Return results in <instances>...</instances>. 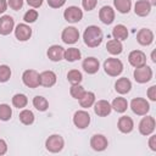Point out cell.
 Wrapping results in <instances>:
<instances>
[{
    "mask_svg": "<svg viewBox=\"0 0 156 156\" xmlns=\"http://www.w3.org/2000/svg\"><path fill=\"white\" fill-rule=\"evenodd\" d=\"M83 39L85 45H88L89 48H96L102 43L104 34L98 26H89L83 33Z\"/></svg>",
    "mask_w": 156,
    "mask_h": 156,
    "instance_id": "cell-1",
    "label": "cell"
},
{
    "mask_svg": "<svg viewBox=\"0 0 156 156\" xmlns=\"http://www.w3.org/2000/svg\"><path fill=\"white\" fill-rule=\"evenodd\" d=\"M104 69L105 72L111 76V77H117L122 73L123 71V63L121 60L115 58V57H108L105 62H104Z\"/></svg>",
    "mask_w": 156,
    "mask_h": 156,
    "instance_id": "cell-2",
    "label": "cell"
},
{
    "mask_svg": "<svg viewBox=\"0 0 156 156\" xmlns=\"http://www.w3.org/2000/svg\"><path fill=\"white\" fill-rule=\"evenodd\" d=\"M63 145H65V140L61 135L58 134H52L50 135L46 141H45V147L48 151L50 152H60L62 149H63Z\"/></svg>",
    "mask_w": 156,
    "mask_h": 156,
    "instance_id": "cell-3",
    "label": "cell"
},
{
    "mask_svg": "<svg viewBox=\"0 0 156 156\" xmlns=\"http://www.w3.org/2000/svg\"><path fill=\"white\" fill-rule=\"evenodd\" d=\"M130 108L132 111L138 115V116H144L149 112L150 110V105L149 102L143 99V98H134L132 101H130Z\"/></svg>",
    "mask_w": 156,
    "mask_h": 156,
    "instance_id": "cell-4",
    "label": "cell"
},
{
    "mask_svg": "<svg viewBox=\"0 0 156 156\" xmlns=\"http://www.w3.org/2000/svg\"><path fill=\"white\" fill-rule=\"evenodd\" d=\"M133 74H134V79H135L138 83L143 84V83L149 82V80L152 78V69H151L149 66L144 65V66H141V67H136Z\"/></svg>",
    "mask_w": 156,
    "mask_h": 156,
    "instance_id": "cell-5",
    "label": "cell"
},
{
    "mask_svg": "<svg viewBox=\"0 0 156 156\" xmlns=\"http://www.w3.org/2000/svg\"><path fill=\"white\" fill-rule=\"evenodd\" d=\"M22 80L28 88H38L39 84V73L34 69H27L22 74Z\"/></svg>",
    "mask_w": 156,
    "mask_h": 156,
    "instance_id": "cell-6",
    "label": "cell"
},
{
    "mask_svg": "<svg viewBox=\"0 0 156 156\" xmlns=\"http://www.w3.org/2000/svg\"><path fill=\"white\" fill-rule=\"evenodd\" d=\"M63 17L67 22H71V23H76V22H79L83 17V11L78 7V6H69L63 12Z\"/></svg>",
    "mask_w": 156,
    "mask_h": 156,
    "instance_id": "cell-7",
    "label": "cell"
},
{
    "mask_svg": "<svg viewBox=\"0 0 156 156\" xmlns=\"http://www.w3.org/2000/svg\"><path fill=\"white\" fill-rule=\"evenodd\" d=\"M73 123L79 129L87 128L89 126V123H90V116H89V113L87 111H84V110L77 111L74 113V116H73Z\"/></svg>",
    "mask_w": 156,
    "mask_h": 156,
    "instance_id": "cell-8",
    "label": "cell"
},
{
    "mask_svg": "<svg viewBox=\"0 0 156 156\" xmlns=\"http://www.w3.org/2000/svg\"><path fill=\"white\" fill-rule=\"evenodd\" d=\"M61 39L65 44H74L79 39V32L74 27H67L62 30Z\"/></svg>",
    "mask_w": 156,
    "mask_h": 156,
    "instance_id": "cell-9",
    "label": "cell"
},
{
    "mask_svg": "<svg viewBox=\"0 0 156 156\" xmlns=\"http://www.w3.org/2000/svg\"><path fill=\"white\" fill-rule=\"evenodd\" d=\"M155 118L151 116L144 117L139 123V132L143 135H150L155 130Z\"/></svg>",
    "mask_w": 156,
    "mask_h": 156,
    "instance_id": "cell-10",
    "label": "cell"
},
{
    "mask_svg": "<svg viewBox=\"0 0 156 156\" xmlns=\"http://www.w3.org/2000/svg\"><path fill=\"white\" fill-rule=\"evenodd\" d=\"M128 61L135 68L141 67L146 63V55L140 50H133L128 56Z\"/></svg>",
    "mask_w": 156,
    "mask_h": 156,
    "instance_id": "cell-11",
    "label": "cell"
},
{
    "mask_svg": "<svg viewBox=\"0 0 156 156\" xmlns=\"http://www.w3.org/2000/svg\"><path fill=\"white\" fill-rule=\"evenodd\" d=\"M15 27V21L11 16L4 15L0 17V34L1 35H7L13 30Z\"/></svg>",
    "mask_w": 156,
    "mask_h": 156,
    "instance_id": "cell-12",
    "label": "cell"
},
{
    "mask_svg": "<svg viewBox=\"0 0 156 156\" xmlns=\"http://www.w3.org/2000/svg\"><path fill=\"white\" fill-rule=\"evenodd\" d=\"M107 139L102 134H95L90 139V146L95 151H104L107 147Z\"/></svg>",
    "mask_w": 156,
    "mask_h": 156,
    "instance_id": "cell-13",
    "label": "cell"
},
{
    "mask_svg": "<svg viewBox=\"0 0 156 156\" xmlns=\"http://www.w3.org/2000/svg\"><path fill=\"white\" fill-rule=\"evenodd\" d=\"M15 35L20 41H26L32 35V28L26 23H20L15 28Z\"/></svg>",
    "mask_w": 156,
    "mask_h": 156,
    "instance_id": "cell-14",
    "label": "cell"
},
{
    "mask_svg": "<svg viewBox=\"0 0 156 156\" xmlns=\"http://www.w3.org/2000/svg\"><path fill=\"white\" fill-rule=\"evenodd\" d=\"M99 18L105 24H111L115 21V10L111 6H102L99 11Z\"/></svg>",
    "mask_w": 156,
    "mask_h": 156,
    "instance_id": "cell-15",
    "label": "cell"
},
{
    "mask_svg": "<svg viewBox=\"0 0 156 156\" xmlns=\"http://www.w3.org/2000/svg\"><path fill=\"white\" fill-rule=\"evenodd\" d=\"M136 40L140 45L147 46L154 41V33L147 28H141L136 34Z\"/></svg>",
    "mask_w": 156,
    "mask_h": 156,
    "instance_id": "cell-16",
    "label": "cell"
},
{
    "mask_svg": "<svg viewBox=\"0 0 156 156\" xmlns=\"http://www.w3.org/2000/svg\"><path fill=\"white\" fill-rule=\"evenodd\" d=\"M56 83V74L52 71H44L39 74V84L46 88L52 87Z\"/></svg>",
    "mask_w": 156,
    "mask_h": 156,
    "instance_id": "cell-17",
    "label": "cell"
},
{
    "mask_svg": "<svg viewBox=\"0 0 156 156\" xmlns=\"http://www.w3.org/2000/svg\"><path fill=\"white\" fill-rule=\"evenodd\" d=\"M111 110H112V107H111L110 102L106 101V100H99V101H96L95 105H94V111H95V113H96L98 116H100V117H106V116H108V115L111 113Z\"/></svg>",
    "mask_w": 156,
    "mask_h": 156,
    "instance_id": "cell-18",
    "label": "cell"
},
{
    "mask_svg": "<svg viewBox=\"0 0 156 156\" xmlns=\"http://www.w3.org/2000/svg\"><path fill=\"white\" fill-rule=\"evenodd\" d=\"M48 57L54 61V62H58L63 58L65 56V49L60 45H51L49 49H48V52H46Z\"/></svg>",
    "mask_w": 156,
    "mask_h": 156,
    "instance_id": "cell-19",
    "label": "cell"
},
{
    "mask_svg": "<svg viewBox=\"0 0 156 156\" xmlns=\"http://www.w3.org/2000/svg\"><path fill=\"white\" fill-rule=\"evenodd\" d=\"M82 67L88 74H94L99 71L100 63H99V60L95 57H87V58H84Z\"/></svg>",
    "mask_w": 156,
    "mask_h": 156,
    "instance_id": "cell-20",
    "label": "cell"
},
{
    "mask_svg": "<svg viewBox=\"0 0 156 156\" xmlns=\"http://www.w3.org/2000/svg\"><path fill=\"white\" fill-rule=\"evenodd\" d=\"M117 127L122 133H130L134 128V122L129 116H122L118 119Z\"/></svg>",
    "mask_w": 156,
    "mask_h": 156,
    "instance_id": "cell-21",
    "label": "cell"
},
{
    "mask_svg": "<svg viewBox=\"0 0 156 156\" xmlns=\"http://www.w3.org/2000/svg\"><path fill=\"white\" fill-rule=\"evenodd\" d=\"M150 11H151V5L146 0H139L134 5V12H135V15H138L140 17L147 16L150 13Z\"/></svg>",
    "mask_w": 156,
    "mask_h": 156,
    "instance_id": "cell-22",
    "label": "cell"
},
{
    "mask_svg": "<svg viewBox=\"0 0 156 156\" xmlns=\"http://www.w3.org/2000/svg\"><path fill=\"white\" fill-rule=\"evenodd\" d=\"M130 88H132V83L126 77L117 79V82L115 83V89L118 94H127L130 91Z\"/></svg>",
    "mask_w": 156,
    "mask_h": 156,
    "instance_id": "cell-23",
    "label": "cell"
},
{
    "mask_svg": "<svg viewBox=\"0 0 156 156\" xmlns=\"http://www.w3.org/2000/svg\"><path fill=\"white\" fill-rule=\"evenodd\" d=\"M112 37H113V39L119 40V41L121 40H126L127 37H128V29H127V27L123 26V24L115 26L113 29H112Z\"/></svg>",
    "mask_w": 156,
    "mask_h": 156,
    "instance_id": "cell-24",
    "label": "cell"
},
{
    "mask_svg": "<svg viewBox=\"0 0 156 156\" xmlns=\"http://www.w3.org/2000/svg\"><path fill=\"white\" fill-rule=\"evenodd\" d=\"M106 49L107 51L111 54V55H119L123 50V45L119 40H116V39H111L107 41L106 44Z\"/></svg>",
    "mask_w": 156,
    "mask_h": 156,
    "instance_id": "cell-25",
    "label": "cell"
},
{
    "mask_svg": "<svg viewBox=\"0 0 156 156\" xmlns=\"http://www.w3.org/2000/svg\"><path fill=\"white\" fill-rule=\"evenodd\" d=\"M95 102V94L91 91H85L83 94V96L79 99V104L83 108H89L90 106H93Z\"/></svg>",
    "mask_w": 156,
    "mask_h": 156,
    "instance_id": "cell-26",
    "label": "cell"
},
{
    "mask_svg": "<svg viewBox=\"0 0 156 156\" xmlns=\"http://www.w3.org/2000/svg\"><path fill=\"white\" fill-rule=\"evenodd\" d=\"M111 107L116 111V112H124L127 108H128V101L124 99V98H116L112 104H111Z\"/></svg>",
    "mask_w": 156,
    "mask_h": 156,
    "instance_id": "cell-27",
    "label": "cell"
},
{
    "mask_svg": "<svg viewBox=\"0 0 156 156\" xmlns=\"http://www.w3.org/2000/svg\"><path fill=\"white\" fill-rule=\"evenodd\" d=\"M113 5L118 12L128 13L132 7V1L130 0H113Z\"/></svg>",
    "mask_w": 156,
    "mask_h": 156,
    "instance_id": "cell-28",
    "label": "cell"
},
{
    "mask_svg": "<svg viewBox=\"0 0 156 156\" xmlns=\"http://www.w3.org/2000/svg\"><path fill=\"white\" fill-rule=\"evenodd\" d=\"M63 58L67 60L68 62H73V61L79 60L80 58V51H79V49H77V48H69V49L65 50Z\"/></svg>",
    "mask_w": 156,
    "mask_h": 156,
    "instance_id": "cell-29",
    "label": "cell"
},
{
    "mask_svg": "<svg viewBox=\"0 0 156 156\" xmlns=\"http://www.w3.org/2000/svg\"><path fill=\"white\" fill-rule=\"evenodd\" d=\"M33 106L38 110V111H46L48 107H49V102L48 100L44 98V96H40V95H37L34 99H33Z\"/></svg>",
    "mask_w": 156,
    "mask_h": 156,
    "instance_id": "cell-30",
    "label": "cell"
},
{
    "mask_svg": "<svg viewBox=\"0 0 156 156\" xmlns=\"http://www.w3.org/2000/svg\"><path fill=\"white\" fill-rule=\"evenodd\" d=\"M18 117H20V121L26 126H29L34 122V113L30 110H22Z\"/></svg>",
    "mask_w": 156,
    "mask_h": 156,
    "instance_id": "cell-31",
    "label": "cell"
},
{
    "mask_svg": "<svg viewBox=\"0 0 156 156\" xmlns=\"http://www.w3.org/2000/svg\"><path fill=\"white\" fill-rule=\"evenodd\" d=\"M28 104V99L24 94H16L12 98V105L17 108H23Z\"/></svg>",
    "mask_w": 156,
    "mask_h": 156,
    "instance_id": "cell-32",
    "label": "cell"
},
{
    "mask_svg": "<svg viewBox=\"0 0 156 156\" xmlns=\"http://www.w3.org/2000/svg\"><path fill=\"white\" fill-rule=\"evenodd\" d=\"M67 79L71 84H79L83 79V76L78 69H71L67 73Z\"/></svg>",
    "mask_w": 156,
    "mask_h": 156,
    "instance_id": "cell-33",
    "label": "cell"
},
{
    "mask_svg": "<svg viewBox=\"0 0 156 156\" xmlns=\"http://www.w3.org/2000/svg\"><path fill=\"white\" fill-rule=\"evenodd\" d=\"M12 116V110L7 104L0 105V119L1 121H9Z\"/></svg>",
    "mask_w": 156,
    "mask_h": 156,
    "instance_id": "cell-34",
    "label": "cell"
},
{
    "mask_svg": "<svg viewBox=\"0 0 156 156\" xmlns=\"http://www.w3.org/2000/svg\"><path fill=\"white\" fill-rule=\"evenodd\" d=\"M69 93H71L72 98L79 100V99L83 96V94L85 93V90H84V88H83L82 85H79V84H72V87H71V89H69Z\"/></svg>",
    "mask_w": 156,
    "mask_h": 156,
    "instance_id": "cell-35",
    "label": "cell"
},
{
    "mask_svg": "<svg viewBox=\"0 0 156 156\" xmlns=\"http://www.w3.org/2000/svg\"><path fill=\"white\" fill-rule=\"evenodd\" d=\"M11 77V68L7 65L0 66V83H5Z\"/></svg>",
    "mask_w": 156,
    "mask_h": 156,
    "instance_id": "cell-36",
    "label": "cell"
},
{
    "mask_svg": "<svg viewBox=\"0 0 156 156\" xmlns=\"http://www.w3.org/2000/svg\"><path fill=\"white\" fill-rule=\"evenodd\" d=\"M37 18H38V11L37 10H28L23 16L24 22H27V23H33L37 21Z\"/></svg>",
    "mask_w": 156,
    "mask_h": 156,
    "instance_id": "cell-37",
    "label": "cell"
},
{
    "mask_svg": "<svg viewBox=\"0 0 156 156\" xmlns=\"http://www.w3.org/2000/svg\"><path fill=\"white\" fill-rule=\"evenodd\" d=\"M96 4H98V0H82L83 9L87 10V11L94 10V7L96 6Z\"/></svg>",
    "mask_w": 156,
    "mask_h": 156,
    "instance_id": "cell-38",
    "label": "cell"
},
{
    "mask_svg": "<svg viewBox=\"0 0 156 156\" xmlns=\"http://www.w3.org/2000/svg\"><path fill=\"white\" fill-rule=\"evenodd\" d=\"M9 6L12 10L17 11L23 6V0H9Z\"/></svg>",
    "mask_w": 156,
    "mask_h": 156,
    "instance_id": "cell-39",
    "label": "cell"
},
{
    "mask_svg": "<svg viewBox=\"0 0 156 156\" xmlns=\"http://www.w3.org/2000/svg\"><path fill=\"white\" fill-rule=\"evenodd\" d=\"M46 1H48V5L52 9H58V7L63 6L66 2V0H46Z\"/></svg>",
    "mask_w": 156,
    "mask_h": 156,
    "instance_id": "cell-40",
    "label": "cell"
},
{
    "mask_svg": "<svg viewBox=\"0 0 156 156\" xmlns=\"http://www.w3.org/2000/svg\"><path fill=\"white\" fill-rule=\"evenodd\" d=\"M147 98L151 101H156V85H151L147 90Z\"/></svg>",
    "mask_w": 156,
    "mask_h": 156,
    "instance_id": "cell-41",
    "label": "cell"
},
{
    "mask_svg": "<svg viewBox=\"0 0 156 156\" xmlns=\"http://www.w3.org/2000/svg\"><path fill=\"white\" fill-rule=\"evenodd\" d=\"M27 4H28L29 6L37 9V7H40V6H41L43 0H27Z\"/></svg>",
    "mask_w": 156,
    "mask_h": 156,
    "instance_id": "cell-42",
    "label": "cell"
},
{
    "mask_svg": "<svg viewBox=\"0 0 156 156\" xmlns=\"http://www.w3.org/2000/svg\"><path fill=\"white\" fill-rule=\"evenodd\" d=\"M7 151V144L4 139H0V156L1 155H5Z\"/></svg>",
    "mask_w": 156,
    "mask_h": 156,
    "instance_id": "cell-43",
    "label": "cell"
},
{
    "mask_svg": "<svg viewBox=\"0 0 156 156\" xmlns=\"http://www.w3.org/2000/svg\"><path fill=\"white\" fill-rule=\"evenodd\" d=\"M149 146L152 151H156V135H151L149 139Z\"/></svg>",
    "mask_w": 156,
    "mask_h": 156,
    "instance_id": "cell-44",
    "label": "cell"
},
{
    "mask_svg": "<svg viewBox=\"0 0 156 156\" xmlns=\"http://www.w3.org/2000/svg\"><path fill=\"white\" fill-rule=\"evenodd\" d=\"M7 9V2L6 0H0V13H4Z\"/></svg>",
    "mask_w": 156,
    "mask_h": 156,
    "instance_id": "cell-45",
    "label": "cell"
},
{
    "mask_svg": "<svg viewBox=\"0 0 156 156\" xmlns=\"http://www.w3.org/2000/svg\"><path fill=\"white\" fill-rule=\"evenodd\" d=\"M146 1H147L151 6H155V5H156V0H146Z\"/></svg>",
    "mask_w": 156,
    "mask_h": 156,
    "instance_id": "cell-46",
    "label": "cell"
},
{
    "mask_svg": "<svg viewBox=\"0 0 156 156\" xmlns=\"http://www.w3.org/2000/svg\"><path fill=\"white\" fill-rule=\"evenodd\" d=\"M151 60H152L154 62H156V58H155V51L151 52Z\"/></svg>",
    "mask_w": 156,
    "mask_h": 156,
    "instance_id": "cell-47",
    "label": "cell"
}]
</instances>
